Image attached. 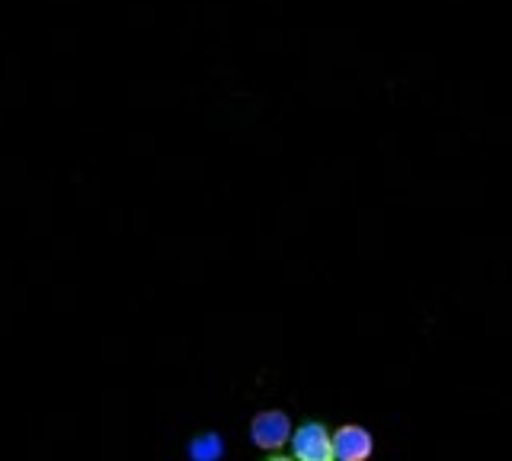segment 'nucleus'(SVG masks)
I'll return each instance as SVG.
<instances>
[{"mask_svg":"<svg viewBox=\"0 0 512 461\" xmlns=\"http://www.w3.org/2000/svg\"><path fill=\"white\" fill-rule=\"evenodd\" d=\"M292 458L295 461H336L333 458V433L324 423H304L292 433Z\"/></svg>","mask_w":512,"mask_h":461,"instance_id":"1","label":"nucleus"},{"mask_svg":"<svg viewBox=\"0 0 512 461\" xmlns=\"http://www.w3.org/2000/svg\"><path fill=\"white\" fill-rule=\"evenodd\" d=\"M250 439H253V445H260V449L276 452L292 439V420H288V413H282V410L256 413L250 423Z\"/></svg>","mask_w":512,"mask_h":461,"instance_id":"2","label":"nucleus"},{"mask_svg":"<svg viewBox=\"0 0 512 461\" xmlns=\"http://www.w3.org/2000/svg\"><path fill=\"white\" fill-rule=\"evenodd\" d=\"M372 452H375V439L359 423H346L333 433V458L336 461H368Z\"/></svg>","mask_w":512,"mask_h":461,"instance_id":"3","label":"nucleus"},{"mask_svg":"<svg viewBox=\"0 0 512 461\" xmlns=\"http://www.w3.org/2000/svg\"><path fill=\"white\" fill-rule=\"evenodd\" d=\"M189 455L192 461H218L224 455V442L218 433H202L189 442Z\"/></svg>","mask_w":512,"mask_h":461,"instance_id":"4","label":"nucleus"},{"mask_svg":"<svg viewBox=\"0 0 512 461\" xmlns=\"http://www.w3.org/2000/svg\"><path fill=\"white\" fill-rule=\"evenodd\" d=\"M266 461H295V458H285V455H272V458H266Z\"/></svg>","mask_w":512,"mask_h":461,"instance_id":"5","label":"nucleus"}]
</instances>
